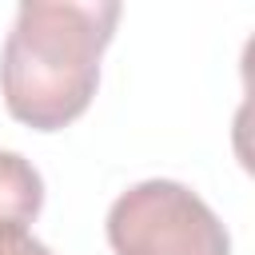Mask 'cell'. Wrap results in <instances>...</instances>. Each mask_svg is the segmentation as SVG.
Masks as SVG:
<instances>
[{"mask_svg": "<svg viewBox=\"0 0 255 255\" xmlns=\"http://www.w3.org/2000/svg\"><path fill=\"white\" fill-rule=\"evenodd\" d=\"M0 255H52L28 227H16V223H4L0 227Z\"/></svg>", "mask_w": 255, "mask_h": 255, "instance_id": "cell-4", "label": "cell"}, {"mask_svg": "<svg viewBox=\"0 0 255 255\" xmlns=\"http://www.w3.org/2000/svg\"><path fill=\"white\" fill-rule=\"evenodd\" d=\"M44 207V179L20 151L0 147V227L16 223L28 227Z\"/></svg>", "mask_w": 255, "mask_h": 255, "instance_id": "cell-3", "label": "cell"}, {"mask_svg": "<svg viewBox=\"0 0 255 255\" xmlns=\"http://www.w3.org/2000/svg\"><path fill=\"white\" fill-rule=\"evenodd\" d=\"M120 24L116 0H28L0 48V96L12 120L60 131L100 88V60Z\"/></svg>", "mask_w": 255, "mask_h": 255, "instance_id": "cell-1", "label": "cell"}, {"mask_svg": "<svg viewBox=\"0 0 255 255\" xmlns=\"http://www.w3.org/2000/svg\"><path fill=\"white\" fill-rule=\"evenodd\" d=\"M116 255H231L219 215L175 179H143L108 207Z\"/></svg>", "mask_w": 255, "mask_h": 255, "instance_id": "cell-2", "label": "cell"}]
</instances>
